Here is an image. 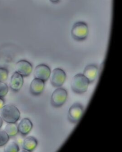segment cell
<instances>
[{
  "label": "cell",
  "mask_w": 122,
  "mask_h": 152,
  "mask_svg": "<svg viewBox=\"0 0 122 152\" xmlns=\"http://www.w3.org/2000/svg\"><path fill=\"white\" fill-rule=\"evenodd\" d=\"M1 116L7 123H15L20 118V112L13 104H6L1 109Z\"/></svg>",
  "instance_id": "1"
},
{
  "label": "cell",
  "mask_w": 122,
  "mask_h": 152,
  "mask_svg": "<svg viewBox=\"0 0 122 152\" xmlns=\"http://www.w3.org/2000/svg\"><path fill=\"white\" fill-rule=\"evenodd\" d=\"M90 83L83 74H78L73 78L71 83L72 89L77 94H83L87 90Z\"/></svg>",
  "instance_id": "2"
},
{
  "label": "cell",
  "mask_w": 122,
  "mask_h": 152,
  "mask_svg": "<svg viewBox=\"0 0 122 152\" xmlns=\"http://www.w3.org/2000/svg\"><path fill=\"white\" fill-rule=\"evenodd\" d=\"M88 34V28L86 23L78 21L73 26L71 34L75 40L82 41L86 39Z\"/></svg>",
  "instance_id": "3"
},
{
  "label": "cell",
  "mask_w": 122,
  "mask_h": 152,
  "mask_svg": "<svg viewBox=\"0 0 122 152\" xmlns=\"http://www.w3.org/2000/svg\"><path fill=\"white\" fill-rule=\"evenodd\" d=\"M67 92L63 88H59L55 89L51 95V103L55 107H60L65 104L67 99Z\"/></svg>",
  "instance_id": "4"
},
{
  "label": "cell",
  "mask_w": 122,
  "mask_h": 152,
  "mask_svg": "<svg viewBox=\"0 0 122 152\" xmlns=\"http://www.w3.org/2000/svg\"><path fill=\"white\" fill-rule=\"evenodd\" d=\"M84 109L80 104L76 103L73 104L69 110L68 119L72 123L76 124L79 122L83 116Z\"/></svg>",
  "instance_id": "5"
},
{
  "label": "cell",
  "mask_w": 122,
  "mask_h": 152,
  "mask_svg": "<svg viewBox=\"0 0 122 152\" xmlns=\"http://www.w3.org/2000/svg\"><path fill=\"white\" fill-rule=\"evenodd\" d=\"M50 77L51 84L55 88H60L65 83L66 75L62 69L56 68L51 73Z\"/></svg>",
  "instance_id": "6"
},
{
  "label": "cell",
  "mask_w": 122,
  "mask_h": 152,
  "mask_svg": "<svg viewBox=\"0 0 122 152\" xmlns=\"http://www.w3.org/2000/svg\"><path fill=\"white\" fill-rule=\"evenodd\" d=\"M51 75L50 68L45 64H40L35 68L34 76L35 78L46 82L48 80Z\"/></svg>",
  "instance_id": "7"
},
{
  "label": "cell",
  "mask_w": 122,
  "mask_h": 152,
  "mask_svg": "<svg viewBox=\"0 0 122 152\" xmlns=\"http://www.w3.org/2000/svg\"><path fill=\"white\" fill-rule=\"evenodd\" d=\"M15 68L16 72L25 77L29 76L32 70V65L25 60H21L17 62Z\"/></svg>",
  "instance_id": "8"
},
{
  "label": "cell",
  "mask_w": 122,
  "mask_h": 152,
  "mask_svg": "<svg viewBox=\"0 0 122 152\" xmlns=\"http://www.w3.org/2000/svg\"><path fill=\"white\" fill-rule=\"evenodd\" d=\"M24 84V77L17 72H15L11 77L10 87L15 92H18L21 89Z\"/></svg>",
  "instance_id": "9"
},
{
  "label": "cell",
  "mask_w": 122,
  "mask_h": 152,
  "mask_svg": "<svg viewBox=\"0 0 122 152\" xmlns=\"http://www.w3.org/2000/svg\"><path fill=\"white\" fill-rule=\"evenodd\" d=\"M98 69L95 65H89L84 69L83 75L87 79L89 83H93L97 78Z\"/></svg>",
  "instance_id": "10"
},
{
  "label": "cell",
  "mask_w": 122,
  "mask_h": 152,
  "mask_svg": "<svg viewBox=\"0 0 122 152\" xmlns=\"http://www.w3.org/2000/svg\"><path fill=\"white\" fill-rule=\"evenodd\" d=\"M44 82L43 81L35 78L32 81L30 85V92L34 96H39L43 92L44 88Z\"/></svg>",
  "instance_id": "11"
},
{
  "label": "cell",
  "mask_w": 122,
  "mask_h": 152,
  "mask_svg": "<svg viewBox=\"0 0 122 152\" xmlns=\"http://www.w3.org/2000/svg\"><path fill=\"white\" fill-rule=\"evenodd\" d=\"M33 124L28 118H23L18 125V132L22 135H26L32 129Z\"/></svg>",
  "instance_id": "12"
},
{
  "label": "cell",
  "mask_w": 122,
  "mask_h": 152,
  "mask_svg": "<svg viewBox=\"0 0 122 152\" xmlns=\"http://www.w3.org/2000/svg\"><path fill=\"white\" fill-rule=\"evenodd\" d=\"M38 142L33 137L25 138L23 142V148L25 152H32L37 146Z\"/></svg>",
  "instance_id": "13"
},
{
  "label": "cell",
  "mask_w": 122,
  "mask_h": 152,
  "mask_svg": "<svg viewBox=\"0 0 122 152\" xmlns=\"http://www.w3.org/2000/svg\"><path fill=\"white\" fill-rule=\"evenodd\" d=\"M10 137H15L19 133L18 126L15 123H8L4 130Z\"/></svg>",
  "instance_id": "14"
},
{
  "label": "cell",
  "mask_w": 122,
  "mask_h": 152,
  "mask_svg": "<svg viewBox=\"0 0 122 152\" xmlns=\"http://www.w3.org/2000/svg\"><path fill=\"white\" fill-rule=\"evenodd\" d=\"M6 145L4 147V152H18L19 151V146L15 142H12Z\"/></svg>",
  "instance_id": "15"
},
{
  "label": "cell",
  "mask_w": 122,
  "mask_h": 152,
  "mask_svg": "<svg viewBox=\"0 0 122 152\" xmlns=\"http://www.w3.org/2000/svg\"><path fill=\"white\" fill-rule=\"evenodd\" d=\"M9 139L10 137L5 131L0 130V147L7 144Z\"/></svg>",
  "instance_id": "16"
},
{
  "label": "cell",
  "mask_w": 122,
  "mask_h": 152,
  "mask_svg": "<svg viewBox=\"0 0 122 152\" xmlns=\"http://www.w3.org/2000/svg\"><path fill=\"white\" fill-rule=\"evenodd\" d=\"M8 92V87L6 83L0 82V97L6 96Z\"/></svg>",
  "instance_id": "17"
},
{
  "label": "cell",
  "mask_w": 122,
  "mask_h": 152,
  "mask_svg": "<svg viewBox=\"0 0 122 152\" xmlns=\"http://www.w3.org/2000/svg\"><path fill=\"white\" fill-rule=\"evenodd\" d=\"M8 77V71L5 68H0V82H4Z\"/></svg>",
  "instance_id": "18"
},
{
  "label": "cell",
  "mask_w": 122,
  "mask_h": 152,
  "mask_svg": "<svg viewBox=\"0 0 122 152\" xmlns=\"http://www.w3.org/2000/svg\"><path fill=\"white\" fill-rule=\"evenodd\" d=\"M4 104V100L2 99V97H0V110L3 107V106Z\"/></svg>",
  "instance_id": "19"
},
{
  "label": "cell",
  "mask_w": 122,
  "mask_h": 152,
  "mask_svg": "<svg viewBox=\"0 0 122 152\" xmlns=\"http://www.w3.org/2000/svg\"><path fill=\"white\" fill-rule=\"evenodd\" d=\"M3 125V119L1 118V116L0 115V129L2 127Z\"/></svg>",
  "instance_id": "20"
},
{
  "label": "cell",
  "mask_w": 122,
  "mask_h": 152,
  "mask_svg": "<svg viewBox=\"0 0 122 152\" xmlns=\"http://www.w3.org/2000/svg\"><path fill=\"white\" fill-rule=\"evenodd\" d=\"M60 0H50V1H51L53 3H57L59 1H60Z\"/></svg>",
  "instance_id": "21"
}]
</instances>
